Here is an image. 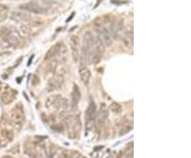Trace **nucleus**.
<instances>
[{"instance_id":"nucleus-16","label":"nucleus","mask_w":191,"mask_h":158,"mask_svg":"<svg viewBox=\"0 0 191 158\" xmlns=\"http://www.w3.org/2000/svg\"><path fill=\"white\" fill-rule=\"evenodd\" d=\"M56 153V147L53 144V143H48L47 145V149H46V155L48 158H52L55 155Z\"/></svg>"},{"instance_id":"nucleus-23","label":"nucleus","mask_w":191,"mask_h":158,"mask_svg":"<svg viewBox=\"0 0 191 158\" xmlns=\"http://www.w3.org/2000/svg\"><path fill=\"white\" fill-rule=\"evenodd\" d=\"M101 149H103L102 145H101V147H95V151H100Z\"/></svg>"},{"instance_id":"nucleus-11","label":"nucleus","mask_w":191,"mask_h":158,"mask_svg":"<svg viewBox=\"0 0 191 158\" xmlns=\"http://www.w3.org/2000/svg\"><path fill=\"white\" fill-rule=\"evenodd\" d=\"M24 153H26L27 155H29L30 157H32V158H43V155L41 154V152H39L37 149H35L34 147H32V145L26 144Z\"/></svg>"},{"instance_id":"nucleus-14","label":"nucleus","mask_w":191,"mask_h":158,"mask_svg":"<svg viewBox=\"0 0 191 158\" xmlns=\"http://www.w3.org/2000/svg\"><path fill=\"white\" fill-rule=\"evenodd\" d=\"M0 136H1L2 139H3L4 141H7V143L14 139V133L12 132L11 130H7V128H2V130H0Z\"/></svg>"},{"instance_id":"nucleus-15","label":"nucleus","mask_w":191,"mask_h":158,"mask_svg":"<svg viewBox=\"0 0 191 158\" xmlns=\"http://www.w3.org/2000/svg\"><path fill=\"white\" fill-rule=\"evenodd\" d=\"M122 41L126 47H133V32H126L125 35L123 36Z\"/></svg>"},{"instance_id":"nucleus-12","label":"nucleus","mask_w":191,"mask_h":158,"mask_svg":"<svg viewBox=\"0 0 191 158\" xmlns=\"http://www.w3.org/2000/svg\"><path fill=\"white\" fill-rule=\"evenodd\" d=\"M56 110L59 112V115H63L67 112L68 109V100L65 98H61V100L58 102V104L55 105Z\"/></svg>"},{"instance_id":"nucleus-17","label":"nucleus","mask_w":191,"mask_h":158,"mask_svg":"<svg viewBox=\"0 0 191 158\" xmlns=\"http://www.w3.org/2000/svg\"><path fill=\"white\" fill-rule=\"evenodd\" d=\"M7 12H9V8L4 4H0V23L4 21V19L7 18Z\"/></svg>"},{"instance_id":"nucleus-24","label":"nucleus","mask_w":191,"mask_h":158,"mask_svg":"<svg viewBox=\"0 0 191 158\" xmlns=\"http://www.w3.org/2000/svg\"><path fill=\"white\" fill-rule=\"evenodd\" d=\"M0 87H1V83H0Z\"/></svg>"},{"instance_id":"nucleus-7","label":"nucleus","mask_w":191,"mask_h":158,"mask_svg":"<svg viewBox=\"0 0 191 158\" xmlns=\"http://www.w3.org/2000/svg\"><path fill=\"white\" fill-rule=\"evenodd\" d=\"M107 109H106V106L102 104L100 108V112H99L98 116H97V124H98L99 127H101L104 124V122L107 119Z\"/></svg>"},{"instance_id":"nucleus-18","label":"nucleus","mask_w":191,"mask_h":158,"mask_svg":"<svg viewBox=\"0 0 191 158\" xmlns=\"http://www.w3.org/2000/svg\"><path fill=\"white\" fill-rule=\"evenodd\" d=\"M110 109L113 113H121V110H122V107H121V105L119 104V103L113 102L110 106Z\"/></svg>"},{"instance_id":"nucleus-22","label":"nucleus","mask_w":191,"mask_h":158,"mask_svg":"<svg viewBox=\"0 0 191 158\" xmlns=\"http://www.w3.org/2000/svg\"><path fill=\"white\" fill-rule=\"evenodd\" d=\"M18 147H19V145H15L13 149H12L11 152H12V153H17V152H18V151H17L16 149H18Z\"/></svg>"},{"instance_id":"nucleus-10","label":"nucleus","mask_w":191,"mask_h":158,"mask_svg":"<svg viewBox=\"0 0 191 158\" xmlns=\"http://www.w3.org/2000/svg\"><path fill=\"white\" fill-rule=\"evenodd\" d=\"M96 104L93 102H90L86 109V113H85V116H86V121L90 122V121L95 120L96 119Z\"/></svg>"},{"instance_id":"nucleus-1","label":"nucleus","mask_w":191,"mask_h":158,"mask_svg":"<svg viewBox=\"0 0 191 158\" xmlns=\"http://www.w3.org/2000/svg\"><path fill=\"white\" fill-rule=\"evenodd\" d=\"M95 26L97 27V33H98V37L100 38V41L103 43L104 46L110 47L113 43V37H111V31H108V29H106L103 24L96 23Z\"/></svg>"},{"instance_id":"nucleus-8","label":"nucleus","mask_w":191,"mask_h":158,"mask_svg":"<svg viewBox=\"0 0 191 158\" xmlns=\"http://www.w3.org/2000/svg\"><path fill=\"white\" fill-rule=\"evenodd\" d=\"M79 75H80V79L82 82L84 84H88L89 81H90L91 72L86 66H81V67L79 68Z\"/></svg>"},{"instance_id":"nucleus-13","label":"nucleus","mask_w":191,"mask_h":158,"mask_svg":"<svg viewBox=\"0 0 191 158\" xmlns=\"http://www.w3.org/2000/svg\"><path fill=\"white\" fill-rule=\"evenodd\" d=\"M62 96L61 95H52L50 97L47 98L46 100V106L48 108L50 107H55V105L58 104V102L61 100Z\"/></svg>"},{"instance_id":"nucleus-6","label":"nucleus","mask_w":191,"mask_h":158,"mask_svg":"<svg viewBox=\"0 0 191 158\" xmlns=\"http://www.w3.org/2000/svg\"><path fill=\"white\" fill-rule=\"evenodd\" d=\"M15 96H16V92H15L13 89L3 91L1 95V102L6 105L11 104V103L15 100Z\"/></svg>"},{"instance_id":"nucleus-2","label":"nucleus","mask_w":191,"mask_h":158,"mask_svg":"<svg viewBox=\"0 0 191 158\" xmlns=\"http://www.w3.org/2000/svg\"><path fill=\"white\" fill-rule=\"evenodd\" d=\"M19 9L24 10L28 13H34V14H41L46 12V8L43 6L41 4H39L36 1H30L28 3H24L21 6H19Z\"/></svg>"},{"instance_id":"nucleus-4","label":"nucleus","mask_w":191,"mask_h":158,"mask_svg":"<svg viewBox=\"0 0 191 158\" xmlns=\"http://www.w3.org/2000/svg\"><path fill=\"white\" fill-rule=\"evenodd\" d=\"M24 110L21 108V105H16L13 109L11 110V119L14 123L16 124H21V122L24 121Z\"/></svg>"},{"instance_id":"nucleus-5","label":"nucleus","mask_w":191,"mask_h":158,"mask_svg":"<svg viewBox=\"0 0 191 158\" xmlns=\"http://www.w3.org/2000/svg\"><path fill=\"white\" fill-rule=\"evenodd\" d=\"M10 17H11V19L17 21V23H29V21L32 19V17L30 14L22 13V12H18V11L12 12Z\"/></svg>"},{"instance_id":"nucleus-3","label":"nucleus","mask_w":191,"mask_h":158,"mask_svg":"<svg viewBox=\"0 0 191 158\" xmlns=\"http://www.w3.org/2000/svg\"><path fill=\"white\" fill-rule=\"evenodd\" d=\"M0 37L3 39L4 41H7V43H9V44H12V45H15V43L18 41V37L15 36L14 32L10 28L0 29Z\"/></svg>"},{"instance_id":"nucleus-25","label":"nucleus","mask_w":191,"mask_h":158,"mask_svg":"<svg viewBox=\"0 0 191 158\" xmlns=\"http://www.w3.org/2000/svg\"><path fill=\"white\" fill-rule=\"evenodd\" d=\"M107 158H111V157H107Z\"/></svg>"},{"instance_id":"nucleus-19","label":"nucleus","mask_w":191,"mask_h":158,"mask_svg":"<svg viewBox=\"0 0 191 158\" xmlns=\"http://www.w3.org/2000/svg\"><path fill=\"white\" fill-rule=\"evenodd\" d=\"M59 158H70V154H69L68 151H63L61 153V155L59 156Z\"/></svg>"},{"instance_id":"nucleus-9","label":"nucleus","mask_w":191,"mask_h":158,"mask_svg":"<svg viewBox=\"0 0 191 158\" xmlns=\"http://www.w3.org/2000/svg\"><path fill=\"white\" fill-rule=\"evenodd\" d=\"M81 99V92H80V88L78 87L76 85H73V89H72V92H71V107L73 108H76V106L79 104V101Z\"/></svg>"},{"instance_id":"nucleus-21","label":"nucleus","mask_w":191,"mask_h":158,"mask_svg":"<svg viewBox=\"0 0 191 158\" xmlns=\"http://www.w3.org/2000/svg\"><path fill=\"white\" fill-rule=\"evenodd\" d=\"M131 128H132V126H128V127H125L124 130H120V135H124V134H126V133H128V132H130Z\"/></svg>"},{"instance_id":"nucleus-20","label":"nucleus","mask_w":191,"mask_h":158,"mask_svg":"<svg viewBox=\"0 0 191 158\" xmlns=\"http://www.w3.org/2000/svg\"><path fill=\"white\" fill-rule=\"evenodd\" d=\"M125 157L126 158H133V149H132V147H131L130 150H126Z\"/></svg>"}]
</instances>
